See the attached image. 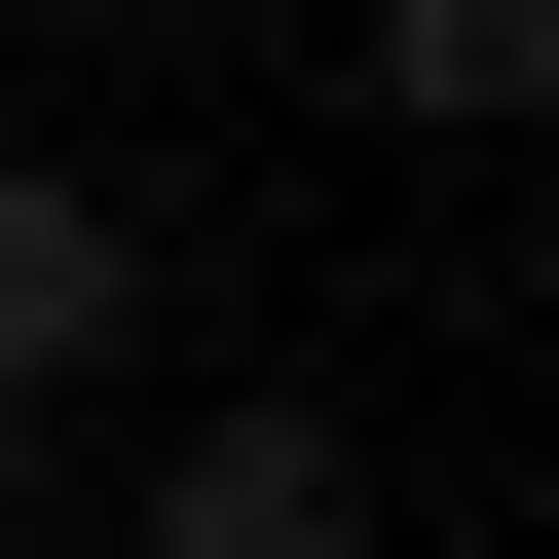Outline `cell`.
Instances as JSON below:
<instances>
[{
	"mask_svg": "<svg viewBox=\"0 0 559 559\" xmlns=\"http://www.w3.org/2000/svg\"><path fill=\"white\" fill-rule=\"evenodd\" d=\"M112 559H373V411H336V373H224V411L112 485Z\"/></svg>",
	"mask_w": 559,
	"mask_h": 559,
	"instance_id": "1",
	"label": "cell"
},
{
	"mask_svg": "<svg viewBox=\"0 0 559 559\" xmlns=\"http://www.w3.org/2000/svg\"><path fill=\"white\" fill-rule=\"evenodd\" d=\"M336 112L373 150H522L559 112V0H336Z\"/></svg>",
	"mask_w": 559,
	"mask_h": 559,
	"instance_id": "3",
	"label": "cell"
},
{
	"mask_svg": "<svg viewBox=\"0 0 559 559\" xmlns=\"http://www.w3.org/2000/svg\"><path fill=\"white\" fill-rule=\"evenodd\" d=\"M0 559H38V411H0Z\"/></svg>",
	"mask_w": 559,
	"mask_h": 559,
	"instance_id": "4",
	"label": "cell"
},
{
	"mask_svg": "<svg viewBox=\"0 0 559 559\" xmlns=\"http://www.w3.org/2000/svg\"><path fill=\"white\" fill-rule=\"evenodd\" d=\"M75 373H150V187L0 150V411H75Z\"/></svg>",
	"mask_w": 559,
	"mask_h": 559,
	"instance_id": "2",
	"label": "cell"
}]
</instances>
